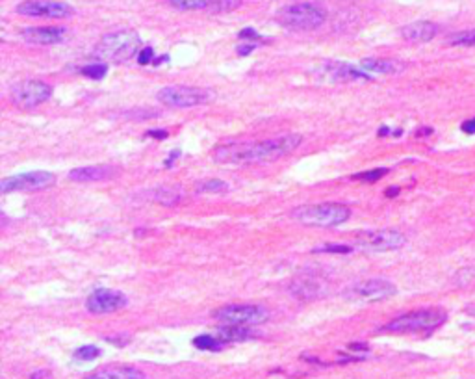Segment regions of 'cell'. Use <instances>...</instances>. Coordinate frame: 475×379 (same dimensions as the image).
Here are the masks:
<instances>
[{
	"instance_id": "cell-30",
	"label": "cell",
	"mask_w": 475,
	"mask_h": 379,
	"mask_svg": "<svg viewBox=\"0 0 475 379\" xmlns=\"http://www.w3.org/2000/svg\"><path fill=\"white\" fill-rule=\"evenodd\" d=\"M451 45H460V47H475V30L468 32H458L449 39Z\"/></svg>"
},
{
	"instance_id": "cell-34",
	"label": "cell",
	"mask_w": 475,
	"mask_h": 379,
	"mask_svg": "<svg viewBox=\"0 0 475 379\" xmlns=\"http://www.w3.org/2000/svg\"><path fill=\"white\" fill-rule=\"evenodd\" d=\"M30 379H54V376L51 370H35L30 373Z\"/></svg>"
},
{
	"instance_id": "cell-22",
	"label": "cell",
	"mask_w": 475,
	"mask_h": 379,
	"mask_svg": "<svg viewBox=\"0 0 475 379\" xmlns=\"http://www.w3.org/2000/svg\"><path fill=\"white\" fill-rule=\"evenodd\" d=\"M145 195L149 201H152V203L165 204V206H173V204H177L180 199H182V192L171 186L152 188V190L145 192Z\"/></svg>"
},
{
	"instance_id": "cell-36",
	"label": "cell",
	"mask_w": 475,
	"mask_h": 379,
	"mask_svg": "<svg viewBox=\"0 0 475 379\" xmlns=\"http://www.w3.org/2000/svg\"><path fill=\"white\" fill-rule=\"evenodd\" d=\"M168 136L169 134L165 130H149V132H147V138H154V140H165Z\"/></svg>"
},
{
	"instance_id": "cell-27",
	"label": "cell",
	"mask_w": 475,
	"mask_h": 379,
	"mask_svg": "<svg viewBox=\"0 0 475 379\" xmlns=\"http://www.w3.org/2000/svg\"><path fill=\"white\" fill-rule=\"evenodd\" d=\"M386 173H388L386 168H379V170H370V171H362V173H357V175H353V179L355 181L368 182V184H371V182L381 181Z\"/></svg>"
},
{
	"instance_id": "cell-18",
	"label": "cell",
	"mask_w": 475,
	"mask_h": 379,
	"mask_svg": "<svg viewBox=\"0 0 475 379\" xmlns=\"http://www.w3.org/2000/svg\"><path fill=\"white\" fill-rule=\"evenodd\" d=\"M438 34V26L431 21H416L401 28V37L411 43H427Z\"/></svg>"
},
{
	"instance_id": "cell-15",
	"label": "cell",
	"mask_w": 475,
	"mask_h": 379,
	"mask_svg": "<svg viewBox=\"0 0 475 379\" xmlns=\"http://www.w3.org/2000/svg\"><path fill=\"white\" fill-rule=\"evenodd\" d=\"M21 37L32 45H58L67 37V28L64 26H30L21 30Z\"/></svg>"
},
{
	"instance_id": "cell-39",
	"label": "cell",
	"mask_w": 475,
	"mask_h": 379,
	"mask_svg": "<svg viewBox=\"0 0 475 379\" xmlns=\"http://www.w3.org/2000/svg\"><path fill=\"white\" fill-rule=\"evenodd\" d=\"M179 157H180V151H173V152H171V157L168 158V162H165V166H168V168H169V166L173 164L174 158H179Z\"/></svg>"
},
{
	"instance_id": "cell-33",
	"label": "cell",
	"mask_w": 475,
	"mask_h": 379,
	"mask_svg": "<svg viewBox=\"0 0 475 379\" xmlns=\"http://www.w3.org/2000/svg\"><path fill=\"white\" fill-rule=\"evenodd\" d=\"M238 35H240L242 39H251V41H260L262 39L260 34H258V32H256V30H253V28H244Z\"/></svg>"
},
{
	"instance_id": "cell-10",
	"label": "cell",
	"mask_w": 475,
	"mask_h": 379,
	"mask_svg": "<svg viewBox=\"0 0 475 379\" xmlns=\"http://www.w3.org/2000/svg\"><path fill=\"white\" fill-rule=\"evenodd\" d=\"M406 242L405 234L395 229H377V231H362L357 234L355 244L364 251H394L403 247Z\"/></svg>"
},
{
	"instance_id": "cell-26",
	"label": "cell",
	"mask_w": 475,
	"mask_h": 379,
	"mask_svg": "<svg viewBox=\"0 0 475 379\" xmlns=\"http://www.w3.org/2000/svg\"><path fill=\"white\" fill-rule=\"evenodd\" d=\"M80 73L91 80H102L108 73V64H87L82 67Z\"/></svg>"
},
{
	"instance_id": "cell-29",
	"label": "cell",
	"mask_w": 475,
	"mask_h": 379,
	"mask_svg": "<svg viewBox=\"0 0 475 379\" xmlns=\"http://www.w3.org/2000/svg\"><path fill=\"white\" fill-rule=\"evenodd\" d=\"M99 355H100L99 348H97V346H91V344L80 346V348L75 351V359L76 361H82V362L93 361V359H97Z\"/></svg>"
},
{
	"instance_id": "cell-9",
	"label": "cell",
	"mask_w": 475,
	"mask_h": 379,
	"mask_svg": "<svg viewBox=\"0 0 475 379\" xmlns=\"http://www.w3.org/2000/svg\"><path fill=\"white\" fill-rule=\"evenodd\" d=\"M56 184V175L51 171H30V173H21V175L6 177L0 181V192H39L46 190Z\"/></svg>"
},
{
	"instance_id": "cell-35",
	"label": "cell",
	"mask_w": 475,
	"mask_h": 379,
	"mask_svg": "<svg viewBox=\"0 0 475 379\" xmlns=\"http://www.w3.org/2000/svg\"><path fill=\"white\" fill-rule=\"evenodd\" d=\"M255 49H256L255 43H247V45H240V47L236 49V53L240 54V56H247V54L253 53Z\"/></svg>"
},
{
	"instance_id": "cell-8",
	"label": "cell",
	"mask_w": 475,
	"mask_h": 379,
	"mask_svg": "<svg viewBox=\"0 0 475 379\" xmlns=\"http://www.w3.org/2000/svg\"><path fill=\"white\" fill-rule=\"evenodd\" d=\"M10 97L15 106L23 110H30L53 97V86L43 80H23L13 86Z\"/></svg>"
},
{
	"instance_id": "cell-21",
	"label": "cell",
	"mask_w": 475,
	"mask_h": 379,
	"mask_svg": "<svg viewBox=\"0 0 475 379\" xmlns=\"http://www.w3.org/2000/svg\"><path fill=\"white\" fill-rule=\"evenodd\" d=\"M215 337H217L223 344H228V342H244V340L253 337V331H251L247 326H231V324H223V327H219L217 333H215Z\"/></svg>"
},
{
	"instance_id": "cell-4",
	"label": "cell",
	"mask_w": 475,
	"mask_h": 379,
	"mask_svg": "<svg viewBox=\"0 0 475 379\" xmlns=\"http://www.w3.org/2000/svg\"><path fill=\"white\" fill-rule=\"evenodd\" d=\"M327 13L316 4L310 2H299V4H290L278 10L277 21L283 24L284 28L296 30V32H308V30L319 28L325 23Z\"/></svg>"
},
{
	"instance_id": "cell-11",
	"label": "cell",
	"mask_w": 475,
	"mask_h": 379,
	"mask_svg": "<svg viewBox=\"0 0 475 379\" xmlns=\"http://www.w3.org/2000/svg\"><path fill=\"white\" fill-rule=\"evenodd\" d=\"M395 294V286L390 281L384 279H368L359 285L351 286L346 292V298L351 301H366V303H377L383 299L392 298Z\"/></svg>"
},
{
	"instance_id": "cell-42",
	"label": "cell",
	"mask_w": 475,
	"mask_h": 379,
	"mask_svg": "<svg viewBox=\"0 0 475 379\" xmlns=\"http://www.w3.org/2000/svg\"><path fill=\"white\" fill-rule=\"evenodd\" d=\"M384 134H390L388 127H383V129L379 130V136H384Z\"/></svg>"
},
{
	"instance_id": "cell-37",
	"label": "cell",
	"mask_w": 475,
	"mask_h": 379,
	"mask_svg": "<svg viewBox=\"0 0 475 379\" xmlns=\"http://www.w3.org/2000/svg\"><path fill=\"white\" fill-rule=\"evenodd\" d=\"M463 130L464 132H468V134H475V119H469V121L464 123Z\"/></svg>"
},
{
	"instance_id": "cell-5",
	"label": "cell",
	"mask_w": 475,
	"mask_h": 379,
	"mask_svg": "<svg viewBox=\"0 0 475 379\" xmlns=\"http://www.w3.org/2000/svg\"><path fill=\"white\" fill-rule=\"evenodd\" d=\"M446 321V312L436 309L414 310L409 315L397 316L395 320L388 321L381 329L384 333H418V331H433Z\"/></svg>"
},
{
	"instance_id": "cell-23",
	"label": "cell",
	"mask_w": 475,
	"mask_h": 379,
	"mask_svg": "<svg viewBox=\"0 0 475 379\" xmlns=\"http://www.w3.org/2000/svg\"><path fill=\"white\" fill-rule=\"evenodd\" d=\"M193 346H195L197 350L219 351L225 344H223L217 337H212V335H199V337L193 339Z\"/></svg>"
},
{
	"instance_id": "cell-25",
	"label": "cell",
	"mask_w": 475,
	"mask_h": 379,
	"mask_svg": "<svg viewBox=\"0 0 475 379\" xmlns=\"http://www.w3.org/2000/svg\"><path fill=\"white\" fill-rule=\"evenodd\" d=\"M228 190V184L221 179H208V181H201L197 184L199 193H219L226 192Z\"/></svg>"
},
{
	"instance_id": "cell-3",
	"label": "cell",
	"mask_w": 475,
	"mask_h": 379,
	"mask_svg": "<svg viewBox=\"0 0 475 379\" xmlns=\"http://www.w3.org/2000/svg\"><path fill=\"white\" fill-rule=\"evenodd\" d=\"M292 218L307 227H337L351 218V209L342 203H319L305 204L292 210Z\"/></svg>"
},
{
	"instance_id": "cell-16",
	"label": "cell",
	"mask_w": 475,
	"mask_h": 379,
	"mask_svg": "<svg viewBox=\"0 0 475 379\" xmlns=\"http://www.w3.org/2000/svg\"><path fill=\"white\" fill-rule=\"evenodd\" d=\"M117 175V170L114 166H82L69 171V179L75 182H99L108 181Z\"/></svg>"
},
{
	"instance_id": "cell-31",
	"label": "cell",
	"mask_w": 475,
	"mask_h": 379,
	"mask_svg": "<svg viewBox=\"0 0 475 379\" xmlns=\"http://www.w3.org/2000/svg\"><path fill=\"white\" fill-rule=\"evenodd\" d=\"M316 253H351L353 251V247L351 245H342V244H337V245H323V247H318V249H314Z\"/></svg>"
},
{
	"instance_id": "cell-38",
	"label": "cell",
	"mask_w": 475,
	"mask_h": 379,
	"mask_svg": "<svg viewBox=\"0 0 475 379\" xmlns=\"http://www.w3.org/2000/svg\"><path fill=\"white\" fill-rule=\"evenodd\" d=\"M349 350H353V351H368V346L366 344H349Z\"/></svg>"
},
{
	"instance_id": "cell-6",
	"label": "cell",
	"mask_w": 475,
	"mask_h": 379,
	"mask_svg": "<svg viewBox=\"0 0 475 379\" xmlns=\"http://www.w3.org/2000/svg\"><path fill=\"white\" fill-rule=\"evenodd\" d=\"M156 99L168 108H193L214 100L215 94L199 86H165L158 91Z\"/></svg>"
},
{
	"instance_id": "cell-40",
	"label": "cell",
	"mask_w": 475,
	"mask_h": 379,
	"mask_svg": "<svg viewBox=\"0 0 475 379\" xmlns=\"http://www.w3.org/2000/svg\"><path fill=\"white\" fill-rule=\"evenodd\" d=\"M384 193H386V197H394V195H397V193H400V188H388V190H386Z\"/></svg>"
},
{
	"instance_id": "cell-7",
	"label": "cell",
	"mask_w": 475,
	"mask_h": 379,
	"mask_svg": "<svg viewBox=\"0 0 475 379\" xmlns=\"http://www.w3.org/2000/svg\"><path fill=\"white\" fill-rule=\"evenodd\" d=\"M215 320L231 326H260L264 321L269 320V310L262 305L253 303H234L225 305L221 309L214 310Z\"/></svg>"
},
{
	"instance_id": "cell-32",
	"label": "cell",
	"mask_w": 475,
	"mask_h": 379,
	"mask_svg": "<svg viewBox=\"0 0 475 379\" xmlns=\"http://www.w3.org/2000/svg\"><path fill=\"white\" fill-rule=\"evenodd\" d=\"M154 62V51H152V47H145L141 49L138 54V64L139 65H149Z\"/></svg>"
},
{
	"instance_id": "cell-28",
	"label": "cell",
	"mask_w": 475,
	"mask_h": 379,
	"mask_svg": "<svg viewBox=\"0 0 475 379\" xmlns=\"http://www.w3.org/2000/svg\"><path fill=\"white\" fill-rule=\"evenodd\" d=\"M244 0H215L210 4V10L215 13H226V12H234L238 8L242 6Z\"/></svg>"
},
{
	"instance_id": "cell-41",
	"label": "cell",
	"mask_w": 475,
	"mask_h": 379,
	"mask_svg": "<svg viewBox=\"0 0 475 379\" xmlns=\"http://www.w3.org/2000/svg\"><path fill=\"white\" fill-rule=\"evenodd\" d=\"M108 342H111V344H117V346H125L127 344V339H108Z\"/></svg>"
},
{
	"instance_id": "cell-13",
	"label": "cell",
	"mask_w": 475,
	"mask_h": 379,
	"mask_svg": "<svg viewBox=\"0 0 475 379\" xmlns=\"http://www.w3.org/2000/svg\"><path fill=\"white\" fill-rule=\"evenodd\" d=\"M17 13L24 17L65 19L73 15V8L65 2H56V0H26L19 4Z\"/></svg>"
},
{
	"instance_id": "cell-17",
	"label": "cell",
	"mask_w": 475,
	"mask_h": 379,
	"mask_svg": "<svg viewBox=\"0 0 475 379\" xmlns=\"http://www.w3.org/2000/svg\"><path fill=\"white\" fill-rule=\"evenodd\" d=\"M288 292H290L296 299L312 301V299L319 298V294H321V283L314 279V277L301 275V277H296V279L288 285Z\"/></svg>"
},
{
	"instance_id": "cell-19",
	"label": "cell",
	"mask_w": 475,
	"mask_h": 379,
	"mask_svg": "<svg viewBox=\"0 0 475 379\" xmlns=\"http://www.w3.org/2000/svg\"><path fill=\"white\" fill-rule=\"evenodd\" d=\"M84 379H145V373L138 368L127 367V364H111V367L95 370Z\"/></svg>"
},
{
	"instance_id": "cell-12",
	"label": "cell",
	"mask_w": 475,
	"mask_h": 379,
	"mask_svg": "<svg viewBox=\"0 0 475 379\" xmlns=\"http://www.w3.org/2000/svg\"><path fill=\"white\" fill-rule=\"evenodd\" d=\"M318 78L327 82H370L371 75L364 69H357L355 65L346 62H323L314 71Z\"/></svg>"
},
{
	"instance_id": "cell-24",
	"label": "cell",
	"mask_w": 475,
	"mask_h": 379,
	"mask_svg": "<svg viewBox=\"0 0 475 379\" xmlns=\"http://www.w3.org/2000/svg\"><path fill=\"white\" fill-rule=\"evenodd\" d=\"M171 6L182 12H192V10H203V8H210L212 0H169Z\"/></svg>"
},
{
	"instance_id": "cell-2",
	"label": "cell",
	"mask_w": 475,
	"mask_h": 379,
	"mask_svg": "<svg viewBox=\"0 0 475 379\" xmlns=\"http://www.w3.org/2000/svg\"><path fill=\"white\" fill-rule=\"evenodd\" d=\"M139 47H141V39L134 30H116L100 37L99 43L95 45L93 56H97L102 62L125 64L139 54L141 51Z\"/></svg>"
},
{
	"instance_id": "cell-1",
	"label": "cell",
	"mask_w": 475,
	"mask_h": 379,
	"mask_svg": "<svg viewBox=\"0 0 475 379\" xmlns=\"http://www.w3.org/2000/svg\"><path fill=\"white\" fill-rule=\"evenodd\" d=\"M303 143V136L284 134L260 141H238L225 143L214 149V160L217 164H234V166H249V164L275 162L278 158L288 157Z\"/></svg>"
},
{
	"instance_id": "cell-20",
	"label": "cell",
	"mask_w": 475,
	"mask_h": 379,
	"mask_svg": "<svg viewBox=\"0 0 475 379\" xmlns=\"http://www.w3.org/2000/svg\"><path fill=\"white\" fill-rule=\"evenodd\" d=\"M360 69H364L366 73H375V75H397L405 69V65L395 60H384V58H364L360 60L359 64Z\"/></svg>"
},
{
	"instance_id": "cell-14",
	"label": "cell",
	"mask_w": 475,
	"mask_h": 379,
	"mask_svg": "<svg viewBox=\"0 0 475 379\" xmlns=\"http://www.w3.org/2000/svg\"><path fill=\"white\" fill-rule=\"evenodd\" d=\"M128 305L127 296L119 290H110V288H99L87 298L86 309L91 315H110L116 310L125 309Z\"/></svg>"
}]
</instances>
